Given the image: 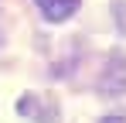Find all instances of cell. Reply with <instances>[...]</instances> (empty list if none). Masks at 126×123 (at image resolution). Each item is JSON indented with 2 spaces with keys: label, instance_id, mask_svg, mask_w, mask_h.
<instances>
[{
  "label": "cell",
  "instance_id": "2",
  "mask_svg": "<svg viewBox=\"0 0 126 123\" xmlns=\"http://www.w3.org/2000/svg\"><path fill=\"white\" fill-rule=\"evenodd\" d=\"M102 92L106 96H123L126 92V62L119 55H112V62H109V72L102 79Z\"/></svg>",
  "mask_w": 126,
  "mask_h": 123
},
{
  "label": "cell",
  "instance_id": "4",
  "mask_svg": "<svg viewBox=\"0 0 126 123\" xmlns=\"http://www.w3.org/2000/svg\"><path fill=\"white\" fill-rule=\"evenodd\" d=\"M102 123H126V113H109V116H102Z\"/></svg>",
  "mask_w": 126,
  "mask_h": 123
},
{
  "label": "cell",
  "instance_id": "1",
  "mask_svg": "<svg viewBox=\"0 0 126 123\" xmlns=\"http://www.w3.org/2000/svg\"><path fill=\"white\" fill-rule=\"evenodd\" d=\"M17 113H24L27 120H34V123H55L58 120L55 99H44V96H38V92H27V96L17 102Z\"/></svg>",
  "mask_w": 126,
  "mask_h": 123
},
{
  "label": "cell",
  "instance_id": "3",
  "mask_svg": "<svg viewBox=\"0 0 126 123\" xmlns=\"http://www.w3.org/2000/svg\"><path fill=\"white\" fill-rule=\"evenodd\" d=\"M34 3L41 7V14L48 20H68L75 10H79L82 0H34Z\"/></svg>",
  "mask_w": 126,
  "mask_h": 123
}]
</instances>
